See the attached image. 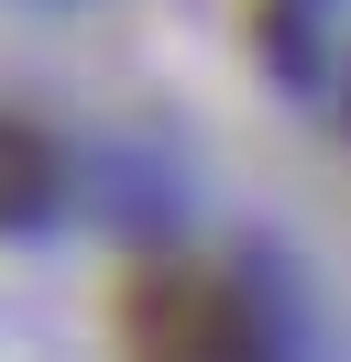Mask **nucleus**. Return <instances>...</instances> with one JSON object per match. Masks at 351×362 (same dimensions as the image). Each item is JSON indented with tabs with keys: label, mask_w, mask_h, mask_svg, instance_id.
Returning <instances> with one entry per match:
<instances>
[{
	"label": "nucleus",
	"mask_w": 351,
	"mask_h": 362,
	"mask_svg": "<svg viewBox=\"0 0 351 362\" xmlns=\"http://www.w3.org/2000/svg\"><path fill=\"white\" fill-rule=\"evenodd\" d=\"M44 198H55V154H44L33 132H11V121H0V220H33Z\"/></svg>",
	"instance_id": "nucleus-1"
}]
</instances>
